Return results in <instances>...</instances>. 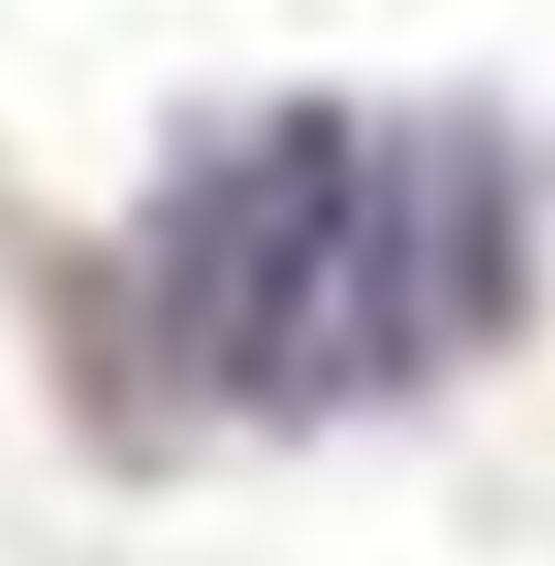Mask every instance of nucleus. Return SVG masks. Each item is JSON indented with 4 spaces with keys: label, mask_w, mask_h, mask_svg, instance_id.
I'll return each instance as SVG.
<instances>
[{
    "label": "nucleus",
    "mask_w": 555,
    "mask_h": 566,
    "mask_svg": "<svg viewBox=\"0 0 555 566\" xmlns=\"http://www.w3.org/2000/svg\"><path fill=\"white\" fill-rule=\"evenodd\" d=\"M523 316V197L480 132L283 98L186 153L142 229L153 359L262 424L425 392Z\"/></svg>",
    "instance_id": "1"
}]
</instances>
